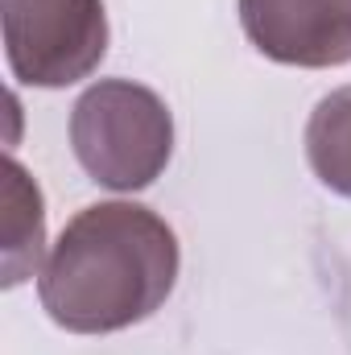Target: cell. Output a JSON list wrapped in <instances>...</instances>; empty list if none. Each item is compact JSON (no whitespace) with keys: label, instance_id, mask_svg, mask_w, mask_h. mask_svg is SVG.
Returning <instances> with one entry per match:
<instances>
[{"label":"cell","instance_id":"cell-5","mask_svg":"<svg viewBox=\"0 0 351 355\" xmlns=\"http://www.w3.org/2000/svg\"><path fill=\"white\" fill-rule=\"evenodd\" d=\"M46 252V202L29 170L8 153L0 178V285L12 289L42 272Z\"/></svg>","mask_w":351,"mask_h":355},{"label":"cell","instance_id":"cell-6","mask_svg":"<svg viewBox=\"0 0 351 355\" xmlns=\"http://www.w3.org/2000/svg\"><path fill=\"white\" fill-rule=\"evenodd\" d=\"M306 162L327 190L351 198V83L314 103L306 120Z\"/></svg>","mask_w":351,"mask_h":355},{"label":"cell","instance_id":"cell-4","mask_svg":"<svg viewBox=\"0 0 351 355\" xmlns=\"http://www.w3.org/2000/svg\"><path fill=\"white\" fill-rule=\"evenodd\" d=\"M240 25L268 62L302 71L351 62V0H240Z\"/></svg>","mask_w":351,"mask_h":355},{"label":"cell","instance_id":"cell-1","mask_svg":"<svg viewBox=\"0 0 351 355\" xmlns=\"http://www.w3.org/2000/svg\"><path fill=\"white\" fill-rule=\"evenodd\" d=\"M174 227L141 202L83 207L37 272V297L71 335H116L153 318L178 285Z\"/></svg>","mask_w":351,"mask_h":355},{"label":"cell","instance_id":"cell-2","mask_svg":"<svg viewBox=\"0 0 351 355\" xmlns=\"http://www.w3.org/2000/svg\"><path fill=\"white\" fill-rule=\"evenodd\" d=\"M71 149L91 182L132 194L166 174L174 157V116L145 83L99 79L71 107Z\"/></svg>","mask_w":351,"mask_h":355},{"label":"cell","instance_id":"cell-3","mask_svg":"<svg viewBox=\"0 0 351 355\" xmlns=\"http://www.w3.org/2000/svg\"><path fill=\"white\" fill-rule=\"evenodd\" d=\"M0 25L12 79L42 91L95 75L112 37L103 0H0Z\"/></svg>","mask_w":351,"mask_h":355}]
</instances>
